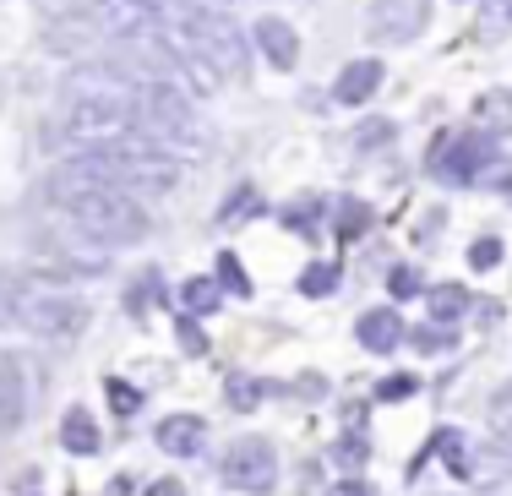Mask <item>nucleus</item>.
<instances>
[{
  "label": "nucleus",
  "mask_w": 512,
  "mask_h": 496,
  "mask_svg": "<svg viewBox=\"0 0 512 496\" xmlns=\"http://www.w3.org/2000/svg\"><path fill=\"white\" fill-rule=\"evenodd\" d=\"M251 44L267 55V66H278V71H289L300 60V33L289 28L284 17H256V28H251Z\"/></svg>",
  "instance_id": "9b49d317"
},
{
  "label": "nucleus",
  "mask_w": 512,
  "mask_h": 496,
  "mask_svg": "<svg viewBox=\"0 0 512 496\" xmlns=\"http://www.w3.org/2000/svg\"><path fill=\"white\" fill-rule=\"evenodd\" d=\"M218 289H229V295H251V278H246V268H240L235 251L218 257Z\"/></svg>",
  "instance_id": "4be33fe9"
},
{
  "label": "nucleus",
  "mask_w": 512,
  "mask_h": 496,
  "mask_svg": "<svg viewBox=\"0 0 512 496\" xmlns=\"http://www.w3.org/2000/svg\"><path fill=\"white\" fill-rule=\"evenodd\" d=\"M333 284H338V268H333V262H311V268L300 273V295H327Z\"/></svg>",
  "instance_id": "393cba45"
},
{
  "label": "nucleus",
  "mask_w": 512,
  "mask_h": 496,
  "mask_svg": "<svg viewBox=\"0 0 512 496\" xmlns=\"http://www.w3.org/2000/svg\"><path fill=\"white\" fill-rule=\"evenodd\" d=\"M33 404V366L22 349H0V431H17Z\"/></svg>",
  "instance_id": "6e6552de"
},
{
  "label": "nucleus",
  "mask_w": 512,
  "mask_h": 496,
  "mask_svg": "<svg viewBox=\"0 0 512 496\" xmlns=\"http://www.w3.org/2000/svg\"><path fill=\"white\" fill-rule=\"evenodd\" d=\"M485 420H491L496 437H512V377L491 393V404H485Z\"/></svg>",
  "instance_id": "a211bd4d"
},
{
  "label": "nucleus",
  "mask_w": 512,
  "mask_h": 496,
  "mask_svg": "<svg viewBox=\"0 0 512 496\" xmlns=\"http://www.w3.org/2000/svg\"><path fill=\"white\" fill-rule=\"evenodd\" d=\"M387 289H393V295L404 300V295H414V289H420V273H414V268H393V278H387Z\"/></svg>",
  "instance_id": "2f4dec72"
},
{
  "label": "nucleus",
  "mask_w": 512,
  "mask_h": 496,
  "mask_svg": "<svg viewBox=\"0 0 512 496\" xmlns=\"http://www.w3.org/2000/svg\"><path fill=\"white\" fill-rule=\"evenodd\" d=\"M420 393V382L414 377H387V382H376V398H382V404H404V398H414Z\"/></svg>",
  "instance_id": "bb28decb"
},
{
  "label": "nucleus",
  "mask_w": 512,
  "mask_h": 496,
  "mask_svg": "<svg viewBox=\"0 0 512 496\" xmlns=\"http://www.w3.org/2000/svg\"><path fill=\"white\" fill-rule=\"evenodd\" d=\"M469 262H474L480 273H491L496 262H502V240H496V235H480V240H469Z\"/></svg>",
  "instance_id": "a878e982"
},
{
  "label": "nucleus",
  "mask_w": 512,
  "mask_h": 496,
  "mask_svg": "<svg viewBox=\"0 0 512 496\" xmlns=\"http://www.w3.org/2000/svg\"><path fill=\"white\" fill-rule=\"evenodd\" d=\"M425 306H431V322H442V328H447V322H458L474 300H469V289H463V284H436L431 295H425Z\"/></svg>",
  "instance_id": "dca6fc26"
},
{
  "label": "nucleus",
  "mask_w": 512,
  "mask_h": 496,
  "mask_svg": "<svg viewBox=\"0 0 512 496\" xmlns=\"http://www.w3.org/2000/svg\"><path fill=\"white\" fill-rule=\"evenodd\" d=\"M180 300H186V311H191V317H213V311L224 306V289H218L213 278H186Z\"/></svg>",
  "instance_id": "f3484780"
},
{
  "label": "nucleus",
  "mask_w": 512,
  "mask_h": 496,
  "mask_svg": "<svg viewBox=\"0 0 512 496\" xmlns=\"http://www.w3.org/2000/svg\"><path fill=\"white\" fill-rule=\"evenodd\" d=\"M169 33H175L186 50H197L218 77H240L246 71V33L235 28V17L207 0H180L169 6Z\"/></svg>",
  "instance_id": "f03ea898"
},
{
  "label": "nucleus",
  "mask_w": 512,
  "mask_h": 496,
  "mask_svg": "<svg viewBox=\"0 0 512 496\" xmlns=\"http://www.w3.org/2000/svg\"><path fill=\"white\" fill-rule=\"evenodd\" d=\"M469 115H474V126H485L491 137H496V131H512V88L480 93V99L469 104Z\"/></svg>",
  "instance_id": "4468645a"
},
{
  "label": "nucleus",
  "mask_w": 512,
  "mask_h": 496,
  "mask_svg": "<svg viewBox=\"0 0 512 496\" xmlns=\"http://www.w3.org/2000/svg\"><path fill=\"white\" fill-rule=\"evenodd\" d=\"M409 344L420 349V355H447V349H453V328H442V322H425V328L409 333Z\"/></svg>",
  "instance_id": "aec40b11"
},
{
  "label": "nucleus",
  "mask_w": 512,
  "mask_h": 496,
  "mask_svg": "<svg viewBox=\"0 0 512 496\" xmlns=\"http://www.w3.org/2000/svg\"><path fill=\"white\" fill-rule=\"evenodd\" d=\"M229 404H235V409H256V404H262V382L229 377Z\"/></svg>",
  "instance_id": "cd10ccee"
},
{
  "label": "nucleus",
  "mask_w": 512,
  "mask_h": 496,
  "mask_svg": "<svg viewBox=\"0 0 512 496\" xmlns=\"http://www.w3.org/2000/svg\"><path fill=\"white\" fill-rule=\"evenodd\" d=\"M17 295H22V273H0V328H17Z\"/></svg>",
  "instance_id": "5701e85b"
},
{
  "label": "nucleus",
  "mask_w": 512,
  "mask_h": 496,
  "mask_svg": "<svg viewBox=\"0 0 512 496\" xmlns=\"http://www.w3.org/2000/svg\"><path fill=\"white\" fill-rule=\"evenodd\" d=\"M431 28V0H376L365 11V39L371 44H409Z\"/></svg>",
  "instance_id": "423d86ee"
},
{
  "label": "nucleus",
  "mask_w": 512,
  "mask_h": 496,
  "mask_svg": "<svg viewBox=\"0 0 512 496\" xmlns=\"http://www.w3.org/2000/svg\"><path fill=\"white\" fill-rule=\"evenodd\" d=\"M491 159H496V137H491V131H458V137L436 153V175H442L447 186H463V180H474Z\"/></svg>",
  "instance_id": "0eeeda50"
},
{
  "label": "nucleus",
  "mask_w": 512,
  "mask_h": 496,
  "mask_svg": "<svg viewBox=\"0 0 512 496\" xmlns=\"http://www.w3.org/2000/svg\"><path fill=\"white\" fill-rule=\"evenodd\" d=\"M322 496H376V486H371V480H360V475H344V480H333Z\"/></svg>",
  "instance_id": "c756f323"
},
{
  "label": "nucleus",
  "mask_w": 512,
  "mask_h": 496,
  "mask_svg": "<svg viewBox=\"0 0 512 496\" xmlns=\"http://www.w3.org/2000/svg\"><path fill=\"white\" fill-rule=\"evenodd\" d=\"M66 137H77V148L93 142H115V137H142L137 126V88L126 82H109V88H88L66 104Z\"/></svg>",
  "instance_id": "20e7f679"
},
{
  "label": "nucleus",
  "mask_w": 512,
  "mask_h": 496,
  "mask_svg": "<svg viewBox=\"0 0 512 496\" xmlns=\"http://www.w3.org/2000/svg\"><path fill=\"white\" fill-rule=\"evenodd\" d=\"M355 338H360V349H371V355H393V349L409 338V328H404V317H398V306H371L355 322Z\"/></svg>",
  "instance_id": "9d476101"
},
{
  "label": "nucleus",
  "mask_w": 512,
  "mask_h": 496,
  "mask_svg": "<svg viewBox=\"0 0 512 496\" xmlns=\"http://www.w3.org/2000/svg\"><path fill=\"white\" fill-rule=\"evenodd\" d=\"M93 322L88 300L71 295L66 284H60L55 273H22V295H17V328L39 333V338H55V344H66V338H82Z\"/></svg>",
  "instance_id": "7ed1b4c3"
},
{
  "label": "nucleus",
  "mask_w": 512,
  "mask_h": 496,
  "mask_svg": "<svg viewBox=\"0 0 512 496\" xmlns=\"http://www.w3.org/2000/svg\"><path fill=\"white\" fill-rule=\"evenodd\" d=\"M104 393H109V409H115L120 420H131V415L142 409V387L120 382V377H109V382H104Z\"/></svg>",
  "instance_id": "412c9836"
},
{
  "label": "nucleus",
  "mask_w": 512,
  "mask_h": 496,
  "mask_svg": "<svg viewBox=\"0 0 512 496\" xmlns=\"http://www.w3.org/2000/svg\"><path fill=\"white\" fill-rule=\"evenodd\" d=\"M60 447H66V453H77V458H93V453L104 447L99 420H93L82 404H71L66 415H60Z\"/></svg>",
  "instance_id": "ddd939ff"
},
{
  "label": "nucleus",
  "mask_w": 512,
  "mask_h": 496,
  "mask_svg": "<svg viewBox=\"0 0 512 496\" xmlns=\"http://www.w3.org/2000/svg\"><path fill=\"white\" fill-rule=\"evenodd\" d=\"M431 453H442L447 469H453L458 480H474V469H480V464H474V453L463 447V431H453V426H442V431L431 437Z\"/></svg>",
  "instance_id": "2eb2a0df"
},
{
  "label": "nucleus",
  "mask_w": 512,
  "mask_h": 496,
  "mask_svg": "<svg viewBox=\"0 0 512 496\" xmlns=\"http://www.w3.org/2000/svg\"><path fill=\"white\" fill-rule=\"evenodd\" d=\"M496 453H502V464L512 469V437H496Z\"/></svg>",
  "instance_id": "f704fd0d"
},
{
  "label": "nucleus",
  "mask_w": 512,
  "mask_h": 496,
  "mask_svg": "<svg viewBox=\"0 0 512 496\" xmlns=\"http://www.w3.org/2000/svg\"><path fill=\"white\" fill-rule=\"evenodd\" d=\"M218 480L240 496H267L278 486V453L267 437H235L218 458Z\"/></svg>",
  "instance_id": "39448f33"
},
{
  "label": "nucleus",
  "mask_w": 512,
  "mask_h": 496,
  "mask_svg": "<svg viewBox=\"0 0 512 496\" xmlns=\"http://www.w3.org/2000/svg\"><path fill=\"white\" fill-rule=\"evenodd\" d=\"M148 496H186V486H180L175 475H164V480H153V486H148Z\"/></svg>",
  "instance_id": "473e14b6"
},
{
  "label": "nucleus",
  "mask_w": 512,
  "mask_h": 496,
  "mask_svg": "<svg viewBox=\"0 0 512 496\" xmlns=\"http://www.w3.org/2000/svg\"><path fill=\"white\" fill-rule=\"evenodd\" d=\"M180 338H186V349H191V355H202V333L191 328V322H180Z\"/></svg>",
  "instance_id": "72a5a7b5"
},
{
  "label": "nucleus",
  "mask_w": 512,
  "mask_h": 496,
  "mask_svg": "<svg viewBox=\"0 0 512 496\" xmlns=\"http://www.w3.org/2000/svg\"><path fill=\"white\" fill-rule=\"evenodd\" d=\"M365 229H371V208L349 197L344 208H338V235H344V240H355V235H365Z\"/></svg>",
  "instance_id": "b1692460"
},
{
  "label": "nucleus",
  "mask_w": 512,
  "mask_h": 496,
  "mask_svg": "<svg viewBox=\"0 0 512 496\" xmlns=\"http://www.w3.org/2000/svg\"><path fill=\"white\" fill-rule=\"evenodd\" d=\"M153 442L164 447L169 458H202L207 447V420L202 415H164L153 426Z\"/></svg>",
  "instance_id": "1a4fd4ad"
},
{
  "label": "nucleus",
  "mask_w": 512,
  "mask_h": 496,
  "mask_svg": "<svg viewBox=\"0 0 512 496\" xmlns=\"http://www.w3.org/2000/svg\"><path fill=\"white\" fill-rule=\"evenodd\" d=\"M251 213H262V197H256V186H240L235 197L218 208V224H246Z\"/></svg>",
  "instance_id": "6ab92c4d"
},
{
  "label": "nucleus",
  "mask_w": 512,
  "mask_h": 496,
  "mask_svg": "<svg viewBox=\"0 0 512 496\" xmlns=\"http://www.w3.org/2000/svg\"><path fill=\"white\" fill-rule=\"evenodd\" d=\"M44 202H50L82 240H93V246H137V240L148 235L142 202L126 197V191H115V186H104V180H93L77 159L60 164L55 175L44 180Z\"/></svg>",
  "instance_id": "f257e3e1"
},
{
  "label": "nucleus",
  "mask_w": 512,
  "mask_h": 496,
  "mask_svg": "<svg viewBox=\"0 0 512 496\" xmlns=\"http://www.w3.org/2000/svg\"><path fill=\"white\" fill-rule=\"evenodd\" d=\"M376 88H382V60H376V55H360V60H349V66L338 71L333 99H338V104H365Z\"/></svg>",
  "instance_id": "f8f14e48"
},
{
  "label": "nucleus",
  "mask_w": 512,
  "mask_h": 496,
  "mask_svg": "<svg viewBox=\"0 0 512 496\" xmlns=\"http://www.w3.org/2000/svg\"><path fill=\"white\" fill-rule=\"evenodd\" d=\"M382 142H393V120H365V126H360V148H382Z\"/></svg>",
  "instance_id": "c85d7f7f"
},
{
  "label": "nucleus",
  "mask_w": 512,
  "mask_h": 496,
  "mask_svg": "<svg viewBox=\"0 0 512 496\" xmlns=\"http://www.w3.org/2000/svg\"><path fill=\"white\" fill-rule=\"evenodd\" d=\"M365 453H371V447H365V437H360V431H349V442L338 437V464H349V469H355Z\"/></svg>",
  "instance_id": "7c9ffc66"
}]
</instances>
